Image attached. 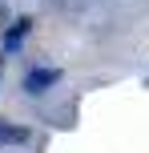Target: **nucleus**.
<instances>
[{"instance_id": "nucleus-1", "label": "nucleus", "mask_w": 149, "mask_h": 153, "mask_svg": "<svg viewBox=\"0 0 149 153\" xmlns=\"http://www.w3.org/2000/svg\"><path fill=\"white\" fill-rule=\"evenodd\" d=\"M61 69H53V65H44V69H32L28 76H24V93H28V97H40V93H48L53 89L56 81H61Z\"/></svg>"}, {"instance_id": "nucleus-3", "label": "nucleus", "mask_w": 149, "mask_h": 153, "mask_svg": "<svg viewBox=\"0 0 149 153\" xmlns=\"http://www.w3.org/2000/svg\"><path fill=\"white\" fill-rule=\"evenodd\" d=\"M24 141H28V129H24V125L0 121V145H24Z\"/></svg>"}, {"instance_id": "nucleus-2", "label": "nucleus", "mask_w": 149, "mask_h": 153, "mask_svg": "<svg viewBox=\"0 0 149 153\" xmlns=\"http://www.w3.org/2000/svg\"><path fill=\"white\" fill-rule=\"evenodd\" d=\"M28 28H32L28 16H20V20H12V24L4 28V40H0L4 56H16V53H20V45H24V36H28Z\"/></svg>"}]
</instances>
